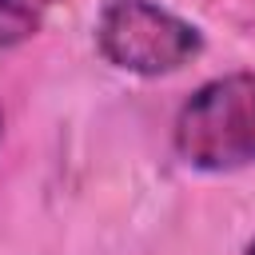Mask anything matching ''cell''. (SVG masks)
I'll use <instances>...</instances> for the list:
<instances>
[{
	"label": "cell",
	"mask_w": 255,
	"mask_h": 255,
	"mask_svg": "<svg viewBox=\"0 0 255 255\" xmlns=\"http://www.w3.org/2000/svg\"><path fill=\"white\" fill-rule=\"evenodd\" d=\"M171 147L191 171H239L255 163V72L199 84L175 112Z\"/></svg>",
	"instance_id": "obj_1"
},
{
	"label": "cell",
	"mask_w": 255,
	"mask_h": 255,
	"mask_svg": "<svg viewBox=\"0 0 255 255\" xmlns=\"http://www.w3.org/2000/svg\"><path fill=\"white\" fill-rule=\"evenodd\" d=\"M96 48L112 68L155 80L187 68L203 52V32L155 0H104Z\"/></svg>",
	"instance_id": "obj_2"
},
{
	"label": "cell",
	"mask_w": 255,
	"mask_h": 255,
	"mask_svg": "<svg viewBox=\"0 0 255 255\" xmlns=\"http://www.w3.org/2000/svg\"><path fill=\"white\" fill-rule=\"evenodd\" d=\"M56 4H64V0H0V52L28 44L44 28V20Z\"/></svg>",
	"instance_id": "obj_3"
},
{
	"label": "cell",
	"mask_w": 255,
	"mask_h": 255,
	"mask_svg": "<svg viewBox=\"0 0 255 255\" xmlns=\"http://www.w3.org/2000/svg\"><path fill=\"white\" fill-rule=\"evenodd\" d=\"M243 255H255V235L247 239V247H243Z\"/></svg>",
	"instance_id": "obj_4"
},
{
	"label": "cell",
	"mask_w": 255,
	"mask_h": 255,
	"mask_svg": "<svg viewBox=\"0 0 255 255\" xmlns=\"http://www.w3.org/2000/svg\"><path fill=\"white\" fill-rule=\"evenodd\" d=\"M0 135H4V116H0Z\"/></svg>",
	"instance_id": "obj_5"
}]
</instances>
